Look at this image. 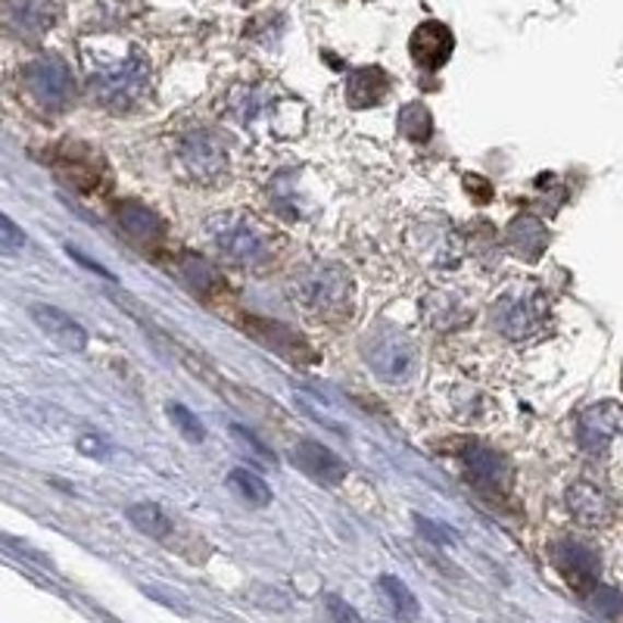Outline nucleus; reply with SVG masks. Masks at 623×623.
<instances>
[{
    "mask_svg": "<svg viewBox=\"0 0 623 623\" xmlns=\"http://www.w3.org/2000/svg\"><path fill=\"white\" fill-rule=\"evenodd\" d=\"M150 69L144 57H125L91 75V94L109 109H128L146 94Z\"/></svg>",
    "mask_w": 623,
    "mask_h": 623,
    "instance_id": "obj_1",
    "label": "nucleus"
},
{
    "mask_svg": "<svg viewBox=\"0 0 623 623\" xmlns=\"http://www.w3.org/2000/svg\"><path fill=\"white\" fill-rule=\"evenodd\" d=\"M22 82L25 91L32 94V101L44 109H66L75 101V79L69 72V66L57 57H44V60L28 62L22 69Z\"/></svg>",
    "mask_w": 623,
    "mask_h": 623,
    "instance_id": "obj_2",
    "label": "nucleus"
},
{
    "mask_svg": "<svg viewBox=\"0 0 623 623\" xmlns=\"http://www.w3.org/2000/svg\"><path fill=\"white\" fill-rule=\"evenodd\" d=\"M365 358L374 374H380L387 380H402L415 365V346L409 343L405 333L380 331L365 343Z\"/></svg>",
    "mask_w": 623,
    "mask_h": 623,
    "instance_id": "obj_3",
    "label": "nucleus"
},
{
    "mask_svg": "<svg viewBox=\"0 0 623 623\" xmlns=\"http://www.w3.org/2000/svg\"><path fill=\"white\" fill-rule=\"evenodd\" d=\"M552 561L561 577L571 583V589L583 596H589L599 586V555L586 542L559 540L552 545Z\"/></svg>",
    "mask_w": 623,
    "mask_h": 623,
    "instance_id": "obj_4",
    "label": "nucleus"
},
{
    "mask_svg": "<svg viewBox=\"0 0 623 623\" xmlns=\"http://www.w3.org/2000/svg\"><path fill=\"white\" fill-rule=\"evenodd\" d=\"M461 461H465V471H468L471 483L483 493H502L508 486V461L493 446L471 439L461 449Z\"/></svg>",
    "mask_w": 623,
    "mask_h": 623,
    "instance_id": "obj_5",
    "label": "nucleus"
},
{
    "mask_svg": "<svg viewBox=\"0 0 623 623\" xmlns=\"http://www.w3.org/2000/svg\"><path fill=\"white\" fill-rule=\"evenodd\" d=\"M452 50H456V35H452V28H449L446 22H421L415 32H412V38H409L412 60H415L421 69H427V72L443 69V66L449 62V57H452Z\"/></svg>",
    "mask_w": 623,
    "mask_h": 623,
    "instance_id": "obj_6",
    "label": "nucleus"
},
{
    "mask_svg": "<svg viewBox=\"0 0 623 623\" xmlns=\"http://www.w3.org/2000/svg\"><path fill=\"white\" fill-rule=\"evenodd\" d=\"M212 237H215L219 249H222L228 259L240 262V266H259V262L269 259V256H266V240H262L259 231L252 228L249 222H244V219H225L222 225L212 228Z\"/></svg>",
    "mask_w": 623,
    "mask_h": 623,
    "instance_id": "obj_7",
    "label": "nucleus"
},
{
    "mask_svg": "<svg viewBox=\"0 0 623 623\" xmlns=\"http://www.w3.org/2000/svg\"><path fill=\"white\" fill-rule=\"evenodd\" d=\"M181 160H185L187 172H190L193 178H200V181L219 178V175L225 172V166H228V153H225L222 141L207 134V131H197V134L185 138Z\"/></svg>",
    "mask_w": 623,
    "mask_h": 623,
    "instance_id": "obj_8",
    "label": "nucleus"
},
{
    "mask_svg": "<svg viewBox=\"0 0 623 623\" xmlns=\"http://www.w3.org/2000/svg\"><path fill=\"white\" fill-rule=\"evenodd\" d=\"M293 465L303 474H309L312 480L325 483V486H337V483H343V478H346V461L337 456V452H331L328 446L315 443V439H299L293 446Z\"/></svg>",
    "mask_w": 623,
    "mask_h": 623,
    "instance_id": "obj_9",
    "label": "nucleus"
},
{
    "mask_svg": "<svg viewBox=\"0 0 623 623\" xmlns=\"http://www.w3.org/2000/svg\"><path fill=\"white\" fill-rule=\"evenodd\" d=\"M113 215H116V225L122 228L125 237H131L138 247H156L166 234L163 219L138 200H116Z\"/></svg>",
    "mask_w": 623,
    "mask_h": 623,
    "instance_id": "obj_10",
    "label": "nucleus"
},
{
    "mask_svg": "<svg viewBox=\"0 0 623 623\" xmlns=\"http://www.w3.org/2000/svg\"><path fill=\"white\" fill-rule=\"evenodd\" d=\"M303 303L309 309L321 312L325 318L331 312L346 309V303H350V281H346V274L337 269L315 271L309 281H306V287H303Z\"/></svg>",
    "mask_w": 623,
    "mask_h": 623,
    "instance_id": "obj_11",
    "label": "nucleus"
},
{
    "mask_svg": "<svg viewBox=\"0 0 623 623\" xmlns=\"http://www.w3.org/2000/svg\"><path fill=\"white\" fill-rule=\"evenodd\" d=\"M266 350H271V353H278L281 358H287V362H293V365H306V362H312L315 355H312L309 343L299 337V333L293 331V328H287V325H278V321H262V318H256V321H247L244 325Z\"/></svg>",
    "mask_w": 623,
    "mask_h": 623,
    "instance_id": "obj_12",
    "label": "nucleus"
},
{
    "mask_svg": "<svg viewBox=\"0 0 623 623\" xmlns=\"http://www.w3.org/2000/svg\"><path fill=\"white\" fill-rule=\"evenodd\" d=\"M57 172L66 185H72L79 193H94L104 181V163L87 146H66L57 156Z\"/></svg>",
    "mask_w": 623,
    "mask_h": 623,
    "instance_id": "obj_13",
    "label": "nucleus"
},
{
    "mask_svg": "<svg viewBox=\"0 0 623 623\" xmlns=\"http://www.w3.org/2000/svg\"><path fill=\"white\" fill-rule=\"evenodd\" d=\"M32 318H35V325H38L50 340H57L66 350L82 353L84 346H87V331H84L72 315H66V312L57 309V306L35 303V306H32Z\"/></svg>",
    "mask_w": 623,
    "mask_h": 623,
    "instance_id": "obj_14",
    "label": "nucleus"
},
{
    "mask_svg": "<svg viewBox=\"0 0 623 623\" xmlns=\"http://www.w3.org/2000/svg\"><path fill=\"white\" fill-rule=\"evenodd\" d=\"M387 91H390L387 72L380 66H362L346 82V104L353 109H372L387 101Z\"/></svg>",
    "mask_w": 623,
    "mask_h": 623,
    "instance_id": "obj_15",
    "label": "nucleus"
},
{
    "mask_svg": "<svg viewBox=\"0 0 623 623\" xmlns=\"http://www.w3.org/2000/svg\"><path fill=\"white\" fill-rule=\"evenodd\" d=\"M567 508L571 515L586 524V527H602L611 518V502L604 496L599 486L592 483H574L567 490Z\"/></svg>",
    "mask_w": 623,
    "mask_h": 623,
    "instance_id": "obj_16",
    "label": "nucleus"
},
{
    "mask_svg": "<svg viewBox=\"0 0 623 623\" xmlns=\"http://www.w3.org/2000/svg\"><path fill=\"white\" fill-rule=\"evenodd\" d=\"M623 427V412L618 405H599L592 412H586L580 421V439L586 449H602L604 443L614 436V431Z\"/></svg>",
    "mask_w": 623,
    "mask_h": 623,
    "instance_id": "obj_17",
    "label": "nucleus"
},
{
    "mask_svg": "<svg viewBox=\"0 0 623 623\" xmlns=\"http://www.w3.org/2000/svg\"><path fill=\"white\" fill-rule=\"evenodd\" d=\"M7 20L22 35H44L54 22V7L47 0H10Z\"/></svg>",
    "mask_w": 623,
    "mask_h": 623,
    "instance_id": "obj_18",
    "label": "nucleus"
},
{
    "mask_svg": "<svg viewBox=\"0 0 623 623\" xmlns=\"http://www.w3.org/2000/svg\"><path fill=\"white\" fill-rule=\"evenodd\" d=\"M549 244V231L542 228L537 219L520 215L508 225V247L520 252L524 259H540V252Z\"/></svg>",
    "mask_w": 623,
    "mask_h": 623,
    "instance_id": "obj_19",
    "label": "nucleus"
},
{
    "mask_svg": "<svg viewBox=\"0 0 623 623\" xmlns=\"http://www.w3.org/2000/svg\"><path fill=\"white\" fill-rule=\"evenodd\" d=\"M181 278H185L187 287L197 293L225 291V278H222V271L215 269V266H209L207 259L193 256V252H185V256H181Z\"/></svg>",
    "mask_w": 623,
    "mask_h": 623,
    "instance_id": "obj_20",
    "label": "nucleus"
},
{
    "mask_svg": "<svg viewBox=\"0 0 623 623\" xmlns=\"http://www.w3.org/2000/svg\"><path fill=\"white\" fill-rule=\"evenodd\" d=\"M377 589L387 596V602H390V608H393V614L399 621H418V618H421V604H418L415 592L399 580V577L384 574V577L377 580Z\"/></svg>",
    "mask_w": 623,
    "mask_h": 623,
    "instance_id": "obj_21",
    "label": "nucleus"
},
{
    "mask_svg": "<svg viewBox=\"0 0 623 623\" xmlns=\"http://www.w3.org/2000/svg\"><path fill=\"white\" fill-rule=\"evenodd\" d=\"M125 515H128V520H131L141 533L153 537V540H166L168 533H172V520H168V515L156 502H134Z\"/></svg>",
    "mask_w": 623,
    "mask_h": 623,
    "instance_id": "obj_22",
    "label": "nucleus"
},
{
    "mask_svg": "<svg viewBox=\"0 0 623 623\" xmlns=\"http://www.w3.org/2000/svg\"><path fill=\"white\" fill-rule=\"evenodd\" d=\"M537 318H540V309H537L533 299H527V296H524V299H512V303L505 306V312L498 315L502 331L508 333V337H515V340L527 337V333H533Z\"/></svg>",
    "mask_w": 623,
    "mask_h": 623,
    "instance_id": "obj_23",
    "label": "nucleus"
},
{
    "mask_svg": "<svg viewBox=\"0 0 623 623\" xmlns=\"http://www.w3.org/2000/svg\"><path fill=\"white\" fill-rule=\"evenodd\" d=\"M228 486L237 493V496L249 502V505H256V508H266L271 505V486L266 480L259 478V474H252L247 468H234L228 474Z\"/></svg>",
    "mask_w": 623,
    "mask_h": 623,
    "instance_id": "obj_24",
    "label": "nucleus"
},
{
    "mask_svg": "<svg viewBox=\"0 0 623 623\" xmlns=\"http://www.w3.org/2000/svg\"><path fill=\"white\" fill-rule=\"evenodd\" d=\"M399 128H402V134H405L409 141H415V144L431 141V134H434V119H431V109H427L424 104L402 106V113H399Z\"/></svg>",
    "mask_w": 623,
    "mask_h": 623,
    "instance_id": "obj_25",
    "label": "nucleus"
},
{
    "mask_svg": "<svg viewBox=\"0 0 623 623\" xmlns=\"http://www.w3.org/2000/svg\"><path fill=\"white\" fill-rule=\"evenodd\" d=\"M168 418H172V424H175V427L181 431V436L190 439V443H203V439H207L203 421L193 415L187 405H181V402H168Z\"/></svg>",
    "mask_w": 623,
    "mask_h": 623,
    "instance_id": "obj_26",
    "label": "nucleus"
},
{
    "mask_svg": "<svg viewBox=\"0 0 623 623\" xmlns=\"http://www.w3.org/2000/svg\"><path fill=\"white\" fill-rule=\"evenodd\" d=\"M592 604H596V611L602 614L608 623H623V596L621 592H614V589H608V586H596L592 592Z\"/></svg>",
    "mask_w": 623,
    "mask_h": 623,
    "instance_id": "obj_27",
    "label": "nucleus"
},
{
    "mask_svg": "<svg viewBox=\"0 0 623 623\" xmlns=\"http://www.w3.org/2000/svg\"><path fill=\"white\" fill-rule=\"evenodd\" d=\"M231 431H234V436H240V443L247 446V449H249V452H252V456L262 458L266 465H274V452H271V449H269V446H266V443H259V436L252 434V431H247V427H240V424H234Z\"/></svg>",
    "mask_w": 623,
    "mask_h": 623,
    "instance_id": "obj_28",
    "label": "nucleus"
},
{
    "mask_svg": "<svg viewBox=\"0 0 623 623\" xmlns=\"http://www.w3.org/2000/svg\"><path fill=\"white\" fill-rule=\"evenodd\" d=\"M325 608H328V614H331V623H362L358 611H355L350 602H343L340 596H328V599H325Z\"/></svg>",
    "mask_w": 623,
    "mask_h": 623,
    "instance_id": "obj_29",
    "label": "nucleus"
},
{
    "mask_svg": "<svg viewBox=\"0 0 623 623\" xmlns=\"http://www.w3.org/2000/svg\"><path fill=\"white\" fill-rule=\"evenodd\" d=\"M0 542H3V545H10L13 552H20L22 559L35 561V564H42V567H50V559H47V555H42V552H35L32 545H25V542H20V540H16V537H0Z\"/></svg>",
    "mask_w": 623,
    "mask_h": 623,
    "instance_id": "obj_30",
    "label": "nucleus"
},
{
    "mask_svg": "<svg viewBox=\"0 0 623 623\" xmlns=\"http://www.w3.org/2000/svg\"><path fill=\"white\" fill-rule=\"evenodd\" d=\"M66 252H69V256H72V259H75L79 266H84V269H87V271H94V274H101V278H106V281H116V274H113V271L104 269V266H97L94 259H87V256H84V252H79V249L66 247Z\"/></svg>",
    "mask_w": 623,
    "mask_h": 623,
    "instance_id": "obj_31",
    "label": "nucleus"
},
{
    "mask_svg": "<svg viewBox=\"0 0 623 623\" xmlns=\"http://www.w3.org/2000/svg\"><path fill=\"white\" fill-rule=\"evenodd\" d=\"M0 237H3V240H13L16 247L25 244V231H22L13 219H7L3 212H0Z\"/></svg>",
    "mask_w": 623,
    "mask_h": 623,
    "instance_id": "obj_32",
    "label": "nucleus"
}]
</instances>
